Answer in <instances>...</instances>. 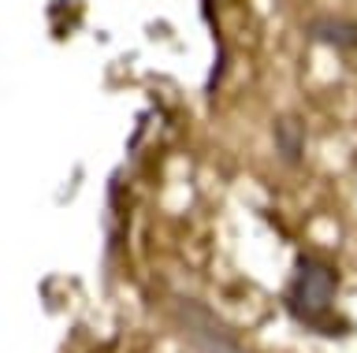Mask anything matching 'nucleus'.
Listing matches in <instances>:
<instances>
[{"label": "nucleus", "instance_id": "3", "mask_svg": "<svg viewBox=\"0 0 357 353\" xmlns=\"http://www.w3.org/2000/svg\"><path fill=\"white\" fill-rule=\"evenodd\" d=\"M305 38L312 45L335 49V52H354L357 49V19L350 15H312L305 19Z\"/></svg>", "mask_w": 357, "mask_h": 353}, {"label": "nucleus", "instance_id": "2", "mask_svg": "<svg viewBox=\"0 0 357 353\" xmlns=\"http://www.w3.org/2000/svg\"><path fill=\"white\" fill-rule=\"evenodd\" d=\"M167 316H172L178 338L186 342L190 353H253L238 338V331H231L205 301H197V297L172 294L167 297Z\"/></svg>", "mask_w": 357, "mask_h": 353}, {"label": "nucleus", "instance_id": "1", "mask_svg": "<svg viewBox=\"0 0 357 353\" xmlns=\"http://www.w3.org/2000/svg\"><path fill=\"white\" fill-rule=\"evenodd\" d=\"M339 268L320 257V253H298L294 275L283 290V308L301 331L320 338H342L350 335V320L339 313Z\"/></svg>", "mask_w": 357, "mask_h": 353}, {"label": "nucleus", "instance_id": "4", "mask_svg": "<svg viewBox=\"0 0 357 353\" xmlns=\"http://www.w3.org/2000/svg\"><path fill=\"white\" fill-rule=\"evenodd\" d=\"M305 119H301L298 112H283L275 116L272 123V146H275V157L287 164V168H298L301 160H305Z\"/></svg>", "mask_w": 357, "mask_h": 353}]
</instances>
